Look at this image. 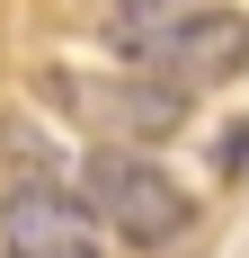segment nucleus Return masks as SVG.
<instances>
[{
    "label": "nucleus",
    "mask_w": 249,
    "mask_h": 258,
    "mask_svg": "<svg viewBox=\"0 0 249 258\" xmlns=\"http://www.w3.org/2000/svg\"><path fill=\"white\" fill-rule=\"evenodd\" d=\"M116 53L134 72H160L169 89H214V80L249 72V9H134V18H107Z\"/></svg>",
    "instance_id": "f257e3e1"
},
{
    "label": "nucleus",
    "mask_w": 249,
    "mask_h": 258,
    "mask_svg": "<svg viewBox=\"0 0 249 258\" xmlns=\"http://www.w3.org/2000/svg\"><path fill=\"white\" fill-rule=\"evenodd\" d=\"M98 205H80V196H63L53 178H27L9 187V205H0V232L18 240V249L36 258H98Z\"/></svg>",
    "instance_id": "20e7f679"
},
{
    "label": "nucleus",
    "mask_w": 249,
    "mask_h": 258,
    "mask_svg": "<svg viewBox=\"0 0 249 258\" xmlns=\"http://www.w3.org/2000/svg\"><path fill=\"white\" fill-rule=\"evenodd\" d=\"M45 98L72 116V125H89L98 143H160V134H178V116H187V98H178L160 72L143 80H80V72H53Z\"/></svg>",
    "instance_id": "7ed1b4c3"
},
{
    "label": "nucleus",
    "mask_w": 249,
    "mask_h": 258,
    "mask_svg": "<svg viewBox=\"0 0 249 258\" xmlns=\"http://www.w3.org/2000/svg\"><path fill=\"white\" fill-rule=\"evenodd\" d=\"M134 9H178V0H116V18H134Z\"/></svg>",
    "instance_id": "423d86ee"
},
{
    "label": "nucleus",
    "mask_w": 249,
    "mask_h": 258,
    "mask_svg": "<svg viewBox=\"0 0 249 258\" xmlns=\"http://www.w3.org/2000/svg\"><path fill=\"white\" fill-rule=\"evenodd\" d=\"M223 169H231V178L249 169V125H231V134H223Z\"/></svg>",
    "instance_id": "39448f33"
},
{
    "label": "nucleus",
    "mask_w": 249,
    "mask_h": 258,
    "mask_svg": "<svg viewBox=\"0 0 249 258\" xmlns=\"http://www.w3.org/2000/svg\"><path fill=\"white\" fill-rule=\"evenodd\" d=\"M0 258H36V249H18V240H9V249H0Z\"/></svg>",
    "instance_id": "0eeeda50"
},
{
    "label": "nucleus",
    "mask_w": 249,
    "mask_h": 258,
    "mask_svg": "<svg viewBox=\"0 0 249 258\" xmlns=\"http://www.w3.org/2000/svg\"><path fill=\"white\" fill-rule=\"evenodd\" d=\"M89 205H98L107 232H125L134 249H160V240L187 232V187H178L160 160H143L134 143H98V152H89Z\"/></svg>",
    "instance_id": "f03ea898"
}]
</instances>
